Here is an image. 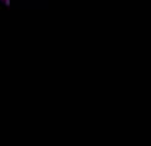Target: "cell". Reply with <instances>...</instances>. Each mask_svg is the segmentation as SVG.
I'll return each mask as SVG.
<instances>
[{
	"label": "cell",
	"mask_w": 151,
	"mask_h": 146,
	"mask_svg": "<svg viewBox=\"0 0 151 146\" xmlns=\"http://www.w3.org/2000/svg\"><path fill=\"white\" fill-rule=\"evenodd\" d=\"M4 5H6V6H10L11 5V0H0Z\"/></svg>",
	"instance_id": "1"
}]
</instances>
